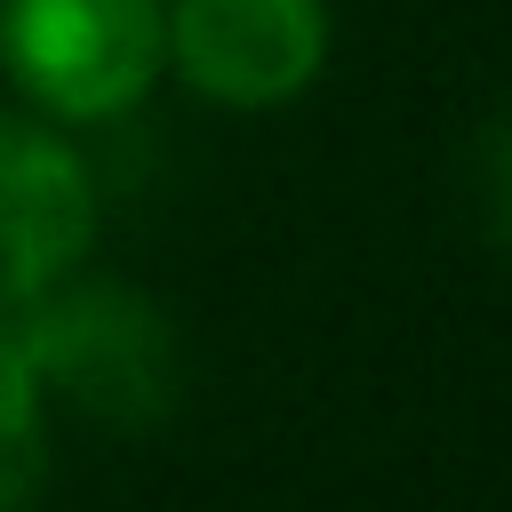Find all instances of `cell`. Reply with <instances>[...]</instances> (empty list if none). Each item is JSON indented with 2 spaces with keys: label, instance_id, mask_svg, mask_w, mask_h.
I'll return each instance as SVG.
<instances>
[{
  "label": "cell",
  "instance_id": "obj_1",
  "mask_svg": "<svg viewBox=\"0 0 512 512\" xmlns=\"http://www.w3.org/2000/svg\"><path fill=\"white\" fill-rule=\"evenodd\" d=\"M48 408H80L104 432H152L176 392H184V344L176 320L120 280H80L64 272L56 288H40L32 304L8 312Z\"/></svg>",
  "mask_w": 512,
  "mask_h": 512
},
{
  "label": "cell",
  "instance_id": "obj_2",
  "mask_svg": "<svg viewBox=\"0 0 512 512\" xmlns=\"http://www.w3.org/2000/svg\"><path fill=\"white\" fill-rule=\"evenodd\" d=\"M0 64L40 120L104 128L168 72L160 0H0Z\"/></svg>",
  "mask_w": 512,
  "mask_h": 512
},
{
  "label": "cell",
  "instance_id": "obj_3",
  "mask_svg": "<svg viewBox=\"0 0 512 512\" xmlns=\"http://www.w3.org/2000/svg\"><path fill=\"white\" fill-rule=\"evenodd\" d=\"M160 64L224 112H272L328 64V0H160Z\"/></svg>",
  "mask_w": 512,
  "mask_h": 512
},
{
  "label": "cell",
  "instance_id": "obj_4",
  "mask_svg": "<svg viewBox=\"0 0 512 512\" xmlns=\"http://www.w3.org/2000/svg\"><path fill=\"white\" fill-rule=\"evenodd\" d=\"M96 240V168L64 120L0 104V312L80 272Z\"/></svg>",
  "mask_w": 512,
  "mask_h": 512
},
{
  "label": "cell",
  "instance_id": "obj_5",
  "mask_svg": "<svg viewBox=\"0 0 512 512\" xmlns=\"http://www.w3.org/2000/svg\"><path fill=\"white\" fill-rule=\"evenodd\" d=\"M48 480V392L0 312V512H24Z\"/></svg>",
  "mask_w": 512,
  "mask_h": 512
},
{
  "label": "cell",
  "instance_id": "obj_6",
  "mask_svg": "<svg viewBox=\"0 0 512 512\" xmlns=\"http://www.w3.org/2000/svg\"><path fill=\"white\" fill-rule=\"evenodd\" d=\"M472 192H480V224L488 240L512 256V112L480 136V160H472Z\"/></svg>",
  "mask_w": 512,
  "mask_h": 512
}]
</instances>
